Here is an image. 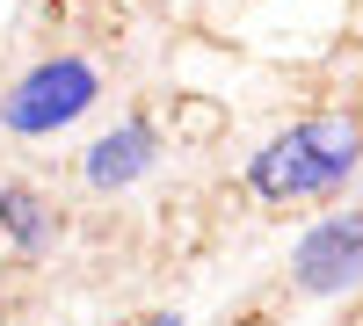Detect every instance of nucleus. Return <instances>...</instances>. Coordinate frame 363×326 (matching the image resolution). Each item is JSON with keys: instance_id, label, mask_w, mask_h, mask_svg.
<instances>
[{"instance_id": "obj_1", "label": "nucleus", "mask_w": 363, "mask_h": 326, "mask_svg": "<svg viewBox=\"0 0 363 326\" xmlns=\"http://www.w3.org/2000/svg\"><path fill=\"white\" fill-rule=\"evenodd\" d=\"M356 167H363V116H306L247 160V189L255 203H313L335 196Z\"/></svg>"}, {"instance_id": "obj_2", "label": "nucleus", "mask_w": 363, "mask_h": 326, "mask_svg": "<svg viewBox=\"0 0 363 326\" xmlns=\"http://www.w3.org/2000/svg\"><path fill=\"white\" fill-rule=\"evenodd\" d=\"M95 102H102V73L87 66V58L58 51V58H37V66L0 95V131H15V138H58V131H73Z\"/></svg>"}, {"instance_id": "obj_3", "label": "nucleus", "mask_w": 363, "mask_h": 326, "mask_svg": "<svg viewBox=\"0 0 363 326\" xmlns=\"http://www.w3.org/2000/svg\"><path fill=\"white\" fill-rule=\"evenodd\" d=\"M291 283L306 298H342L363 283V211H335L306 225V240L291 247Z\"/></svg>"}, {"instance_id": "obj_4", "label": "nucleus", "mask_w": 363, "mask_h": 326, "mask_svg": "<svg viewBox=\"0 0 363 326\" xmlns=\"http://www.w3.org/2000/svg\"><path fill=\"white\" fill-rule=\"evenodd\" d=\"M153 167H160V124H153V116H124L116 131H102V138L80 153L87 189H102V196H116V189L145 182Z\"/></svg>"}, {"instance_id": "obj_5", "label": "nucleus", "mask_w": 363, "mask_h": 326, "mask_svg": "<svg viewBox=\"0 0 363 326\" xmlns=\"http://www.w3.org/2000/svg\"><path fill=\"white\" fill-rule=\"evenodd\" d=\"M0 232H8L15 254H51L58 232H66V218L51 211L44 189H29V182H0Z\"/></svg>"}, {"instance_id": "obj_6", "label": "nucleus", "mask_w": 363, "mask_h": 326, "mask_svg": "<svg viewBox=\"0 0 363 326\" xmlns=\"http://www.w3.org/2000/svg\"><path fill=\"white\" fill-rule=\"evenodd\" d=\"M131 326H182V312H145V319H131Z\"/></svg>"}]
</instances>
